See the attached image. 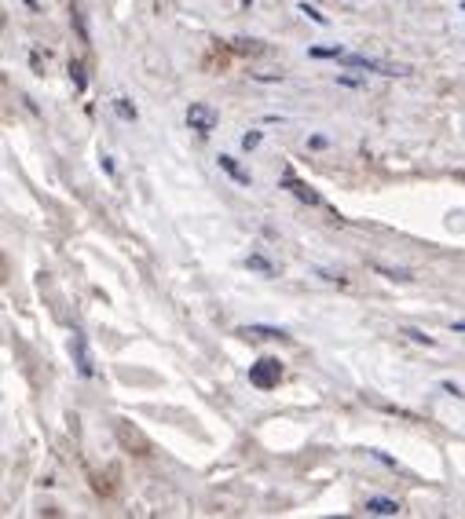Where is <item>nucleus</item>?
<instances>
[{
  "label": "nucleus",
  "mask_w": 465,
  "mask_h": 519,
  "mask_svg": "<svg viewBox=\"0 0 465 519\" xmlns=\"http://www.w3.org/2000/svg\"><path fill=\"white\" fill-rule=\"evenodd\" d=\"M282 381V362L279 359H261L249 366V384L261 388V392H268V388H275Z\"/></svg>",
  "instance_id": "obj_1"
},
{
  "label": "nucleus",
  "mask_w": 465,
  "mask_h": 519,
  "mask_svg": "<svg viewBox=\"0 0 465 519\" xmlns=\"http://www.w3.org/2000/svg\"><path fill=\"white\" fill-rule=\"evenodd\" d=\"M187 125L195 128V132L209 136L213 128L220 125V113H216L213 106H205V103H190V106H187Z\"/></svg>",
  "instance_id": "obj_2"
},
{
  "label": "nucleus",
  "mask_w": 465,
  "mask_h": 519,
  "mask_svg": "<svg viewBox=\"0 0 465 519\" xmlns=\"http://www.w3.org/2000/svg\"><path fill=\"white\" fill-rule=\"evenodd\" d=\"M341 62H348V66H359V70H374L381 77H399L407 73V66H392V62H377V59H366V55H345Z\"/></svg>",
  "instance_id": "obj_3"
},
{
  "label": "nucleus",
  "mask_w": 465,
  "mask_h": 519,
  "mask_svg": "<svg viewBox=\"0 0 465 519\" xmlns=\"http://www.w3.org/2000/svg\"><path fill=\"white\" fill-rule=\"evenodd\" d=\"M70 351H74L77 373H81V377H92V373H95V366H92V351H88V340H85V333H74V344H70Z\"/></svg>",
  "instance_id": "obj_4"
},
{
  "label": "nucleus",
  "mask_w": 465,
  "mask_h": 519,
  "mask_svg": "<svg viewBox=\"0 0 465 519\" xmlns=\"http://www.w3.org/2000/svg\"><path fill=\"white\" fill-rule=\"evenodd\" d=\"M282 187L290 190V194H297V198H300L304 205H319V201H323V198H319V194H315V190H312L308 183H300V180H293L290 172H286V180H282Z\"/></svg>",
  "instance_id": "obj_5"
},
{
  "label": "nucleus",
  "mask_w": 465,
  "mask_h": 519,
  "mask_svg": "<svg viewBox=\"0 0 465 519\" xmlns=\"http://www.w3.org/2000/svg\"><path fill=\"white\" fill-rule=\"evenodd\" d=\"M216 161H220V169H223V172H228V176H231V180H235V183H242V187H249V172H246L242 165H238V161H235L231 154H220Z\"/></svg>",
  "instance_id": "obj_6"
},
{
  "label": "nucleus",
  "mask_w": 465,
  "mask_h": 519,
  "mask_svg": "<svg viewBox=\"0 0 465 519\" xmlns=\"http://www.w3.org/2000/svg\"><path fill=\"white\" fill-rule=\"evenodd\" d=\"M366 512H370V516H399V501H392V497H366Z\"/></svg>",
  "instance_id": "obj_7"
},
{
  "label": "nucleus",
  "mask_w": 465,
  "mask_h": 519,
  "mask_svg": "<svg viewBox=\"0 0 465 519\" xmlns=\"http://www.w3.org/2000/svg\"><path fill=\"white\" fill-rule=\"evenodd\" d=\"M238 333H253V336H268V340H286V333L282 329H275V326H242V329H238Z\"/></svg>",
  "instance_id": "obj_8"
},
{
  "label": "nucleus",
  "mask_w": 465,
  "mask_h": 519,
  "mask_svg": "<svg viewBox=\"0 0 465 519\" xmlns=\"http://www.w3.org/2000/svg\"><path fill=\"white\" fill-rule=\"evenodd\" d=\"M246 267H249V271H261V274H275V264H271V260H264V256H256V253L246 256Z\"/></svg>",
  "instance_id": "obj_9"
},
{
  "label": "nucleus",
  "mask_w": 465,
  "mask_h": 519,
  "mask_svg": "<svg viewBox=\"0 0 465 519\" xmlns=\"http://www.w3.org/2000/svg\"><path fill=\"white\" fill-rule=\"evenodd\" d=\"M114 110H118V118H125V121H136V118H139V110L128 103L125 95H118V99H114Z\"/></svg>",
  "instance_id": "obj_10"
},
{
  "label": "nucleus",
  "mask_w": 465,
  "mask_h": 519,
  "mask_svg": "<svg viewBox=\"0 0 465 519\" xmlns=\"http://www.w3.org/2000/svg\"><path fill=\"white\" fill-rule=\"evenodd\" d=\"M308 55L312 59H345L341 48H308Z\"/></svg>",
  "instance_id": "obj_11"
},
{
  "label": "nucleus",
  "mask_w": 465,
  "mask_h": 519,
  "mask_svg": "<svg viewBox=\"0 0 465 519\" xmlns=\"http://www.w3.org/2000/svg\"><path fill=\"white\" fill-rule=\"evenodd\" d=\"M70 77H74V85H77V92H85V70H81V62H70Z\"/></svg>",
  "instance_id": "obj_12"
},
{
  "label": "nucleus",
  "mask_w": 465,
  "mask_h": 519,
  "mask_svg": "<svg viewBox=\"0 0 465 519\" xmlns=\"http://www.w3.org/2000/svg\"><path fill=\"white\" fill-rule=\"evenodd\" d=\"M235 48H238V52H253V55L264 52V44H253V41H246V37H235Z\"/></svg>",
  "instance_id": "obj_13"
},
{
  "label": "nucleus",
  "mask_w": 465,
  "mask_h": 519,
  "mask_svg": "<svg viewBox=\"0 0 465 519\" xmlns=\"http://www.w3.org/2000/svg\"><path fill=\"white\" fill-rule=\"evenodd\" d=\"M300 11H304V15H308V19H312V22H319V26H326V15H323V11H319V8H312V4H300Z\"/></svg>",
  "instance_id": "obj_14"
},
{
  "label": "nucleus",
  "mask_w": 465,
  "mask_h": 519,
  "mask_svg": "<svg viewBox=\"0 0 465 519\" xmlns=\"http://www.w3.org/2000/svg\"><path fill=\"white\" fill-rule=\"evenodd\" d=\"M403 333H407L410 340H418V344H425V348H432V344H436V340H432V336H425V333H418V329H410V326H407Z\"/></svg>",
  "instance_id": "obj_15"
},
{
  "label": "nucleus",
  "mask_w": 465,
  "mask_h": 519,
  "mask_svg": "<svg viewBox=\"0 0 465 519\" xmlns=\"http://www.w3.org/2000/svg\"><path fill=\"white\" fill-rule=\"evenodd\" d=\"M256 143H261V132H246V136H242V147H246V150H253Z\"/></svg>",
  "instance_id": "obj_16"
},
{
  "label": "nucleus",
  "mask_w": 465,
  "mask_h": 519,
  "mask_svg": "<svg viewBox=\"0 0 465 519\" xmlns=\"http://www.w3.org/2000/svg\"><path fill=\"white\" fill-rule=\"evenodd\" d=\"M443 392H447V395H454V399H461V388L451 384V381H443Z\"/></svg>",
  "instance_id": "obj_17"
},
{
  "label": "nucleus",
  "mask_w": 465,
  "mask_h": 519,
  "mask_svg": "<svg viewBox=\"0 0 465 519\" xmlns=\"http://www.w3.org/2000/svg\"><path fill=\"white\" fill-rule=\"evenodd\" d=\"M370 453H374V457H377V461H381V464H389V468H396V461H392V457H389V453H381V450H370Z\"/></svg>",
  "instance_id": "obj_18"
},
{
  "label": "nucleus",
  "mask_w": 465,
  "mask_h": 519,
  "mask_svg": "<svg viewBox=\"0 0 465 519\" xmlns=\"http://www.w3.org/2000/svg\"><path fill=\"white\" fill-rule=\"evenodd\" d=\"M454 329H458V333H465V322H454Z\"/></svg>",
  "instance_id": "obj_19"
},
{
  "label": "nucleus",
  "mask_w": 465,
  "mask_h": 519,
  "mask_svg": "<svg viewBox=\"0 0 465 519\" xmlns=\"http://www.w3.org/2000/svg\"><path fill=\"white\" fill-rule=\"evenodd\" d=\"M246 4H253V0H246Z\"/></svg>",
  "instance_id": "obj_20"
},
{
  "label": "nucleus",
  "mask_w": 465,
  "mask_h": 519,
  "mask_svg": "<svg viewBox=\"0 0 465 519\" xmlns=\"http://www.w3.org/2000/svg\"><path fill=\"white\" fill-rule=\"evenodd\" d=\"M461 8H465V0H461Z\"/></svg>",
  "instance_id": "obj_21"
}]
</instances>
